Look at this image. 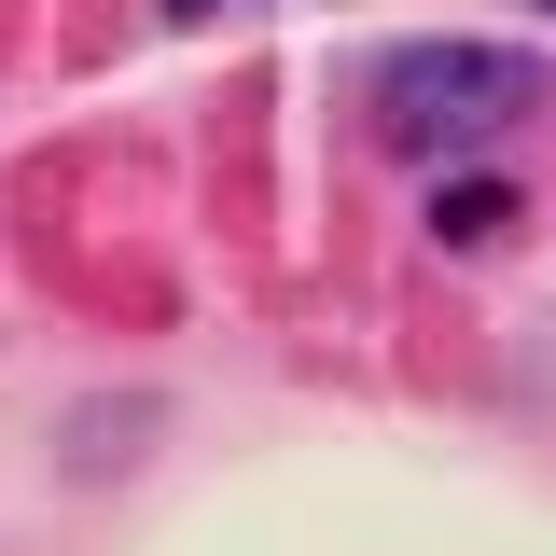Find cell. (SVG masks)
Masks as SVG:
<instances>
[{"mask_svg": "<svg viewBox=\"0 0 556 556\" xmlns=\"http://www.w3.org/2000/svg\"><path fill=\"white\" fill-rule=\"evenodd\" d=\"M376 112H390V153H473L515 112H543V70L501 56V42H390L376 56Z\"/></svg>", "mask_w": 556, "mask_h": 556, "instance_id": "obj_1", "label": "cell"}, {"mask_svg": "<svg viewBox=\"0 0 556 556\" xmlns=\"http://www.w3.org/2000/svg\"><path fill=\"white\" fill-rule=\"evenodd\" d=\"M431 237H445V251H486V237H515V195H501V181H445Z\"/></svg>", "mask_w": 556, "mask_h": 556, "instance_id": "obj_2", "label": "cell"}, {"mask_svg": "<svg viewBox=\"0 0 556 556\" xmlns=\"http://www.w3.org/2000/svg\"><path fill=\"white\" fill-rule=\"evenodd\" d=\"M167 14H223V0H167Z\"/></svg>", "mask_w": 556, "mask_h": 556, "instance_id": "obj_3", "label": "cell"}]
</instances>
